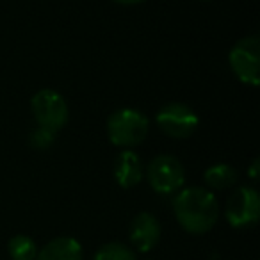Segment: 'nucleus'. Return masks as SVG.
I'll list each match as a JSON object with an SVG mask.
<instances>
[{
    "label": "nucleus",
    "mask_w": 260,
    "mask_h": 260,
    "mask_svg": "<svg viewBox=\"0 0 260 260\" xmlns=\"http://www.w3.org/2000/svg\"><path fill=\"white\" fill-rule=\"evenodd\" d=\"M173 212L178 224L189 234H207L219 219V203L205 187H185L173 200Z\"/></svg>",
    "instance_id": "nucleus-1"
},
{
    "label": "nucleus",
    "mask_w": 260,
    "mask_h": 260,
    "mask_svg": "<svg viewBox=\"0 0 260 260\" xmlns=\"http://www.w3.org/2000/svg\"><path fill=\"white\" fill-rule=\"evenodd\" d=\"M150 121L138 109H118L107 119L109 141L119 148H134L146 139Z\"/></svg>",
    "instance_id": "nucleus-2"
},
{
    "label": "nucleus",
    "mask_w": 260,
    "mask_h": 260,
    "mask_svg": "<svg viewBox=\"0 0 260 260\" xmlns=\"http://www.w3.org/2000/svg\"><path fill=\"white\" fill-rule=\"evenodd\" d=\"M228 62L234 75L242 84L256 87L260 84V40L246 36L235 41L228 54Z\"/></svg>",
    "instance_id": "nucleus-3"
},
{
    "label": "nucleus",
    "mask_w": 260,
    "mask_h": 260,
    "mask_svg": "<svg viewBox=\"0 0 260 260\" xmlns=\"http://www.w3.org/2000/svg\"><path fill=\"white\" fill-rule=\"evenodd\" d=\"M32 116L36 119L38 126H43L57 134L59 130L64 128L70 118L68 104L64 96L54 89H41L30 100Z\"/></svg>",
    "instance_id": "nucleus-4"
},
{
    "label": "nucleus",
    "mask_w": 260,
    "mask_h": 260,
    "mask_svg": "<svg viewBox=\"0 0 260 260\" xmlns=\"http://www.w3.org/2000/svg\"><path fill=\"white\" fill-rule=\"evenodd\" d=\"M157 126L173 139H187L198 128L200 118L194 109L182 102H170L159 109L155 116Z\"/></svg>",
    "instance_id": "nucleus-5"
},
{
    "label": "nucleus",
    "mask_w": 260,
    "mask_h": 260,
    "mask_svg": "<svg viewBox=\"0 0 260 260\" xmlns=\"http://www.w3.org/2000/svg\"><path fill=\"white\" fill-rule=\"evenodd\" d=\"M150 187L159 194H175L185 184V170L173 155H157L146 170Z\"/></svg>",
    "instance_id": "nucleus-6"
},
{
    "label": "nucleus",
    "mask_w": 260,
    "mask_h": 260,
    "mask_svg": "<svg viewBox=\"0 0 260 260\" xmlns=\"http://www.w3.org/2000/svg\"><path fill=\"white\" fill-rule=\"evenodd\" d=\"M226 221L234 228H249L258 221L260 198L251 187H239L232 192L224 210Z\"/></svg>",
    "instance_id": "nucleus-7"
},
{
    "label": "nucleus",
    "mask_w": 260,
    "mask_h": 260,
    "mask_svg": "<svg viewBox=\"0 0 260 260\" xmlns=\"http://www.w3.org/2000/svg\"><path fill=\"white\" fill-rule=\"evenodd\" d=\"M160 234H162V228L159 219L150 212L138 214L130 224V242L141 253L152 251L160 241Z\"/></svg>",
    "instance_id": "nucleus-8"
},
{
    "label": "nucleus",
    "mask_w": 260,
    "mask_h": 260,
    "mask_svg": "<svg viewBox=\"0 0 260 260\" xmlns=\"http://www.w3.org/2000/svg\"><path fill=\"white\" fill-rule=\"evenodd\" d=\"M145 177V166L139 155L132 150L121 152L114 160V180L119 187L132 189L138 184H141Z\"/></svg>",
    "instance_id": "nucleus-9"
},
{
    "label": "nucleus",
    "mask_w": 260,
    "mask_h": 260,
    "mask_svg": "<svg viewBox=\"0 0 260 260\" xmlns=\"http://www.w3.org/2000/svg\"><path fill=\"white\" fill-rule=\"evenodd\" d=\"M36 260H84V249L73 237H55L38 249Z\"/></svg>",
    "instance_id": "nucleus-10"
},
{
    "label": "nucleus",
    "mask_w": 260,
    "mask_h": 260,
    "mask_svg": "<svg viewBox=\"0 0 260 260\" xmlns=\"http://www.w3.org/2000/svg\"><path fill=\"white\" fill-rule=\"evenodd\" d=\"M203 180L209 191H224V189L234 187V184L237 182V171L230 164H214L205 170Z\"/></svg>",
    "instance_id": "nucleus-11"
},
{
    "label": "nucleus",
    "mask_w": 260,
    "mask_h": 260,
    "mask_svg": "<svg viewBox=\"0 0 260 260\" xmlns=\"http://www.w3.org/2000/svg\"><path fill=\"white\" fill-rule=\"evenodd\" d=\"M8 253L13 260H36L38 246L32 237L25 234H18L9 239Z\"/></svg>",
    "instance_id": "nucleus-12"
},
{
    "label": "nucleus",
    "mask_w": 260,
    "mask_h": 260,
    "mask_svg": "<svg viewBox=\"0 0 260 260\" xmlns=\"http://www.w3.org/2000/svg\"><path fill=\"white\" fill-rule=\"evenodd\" d=\"M93 260H136V253L123 242H107L100 246Z\"/></svg>",
    "instance_id": "nucleus-13"
},
{
    "label": "nucleus",
    "mask_w": 260,
    "mask_h": 260,
    "mask_svg": "<svg viewBox=\"0 0 260 260\" xmlns=\"http://www.w3.org/2000/svg\"><path fill=\"white\" fill-rule=\"evenodd\" d=\"M55 141V132L43 126H36L29 136V145L36 150H48Z\"/></svg>",
    "instance_id": "nucleus-14"
},
{
    "label": "nucleus",
    "mask_w": 260,
    "mask_h": 260,
    "mask_svg": "<svg viewBox=\"0 0 260 260\" xmlns=\"http://www.w3.org/2000/svg\"><path fill=\"white\" fill-rule=\"evenodd\" d=\"M258 168H260V160L255 159L251 162V166H249V171H248V175H249L251 180H256V178H258Z\"/></svg>",
    "instance_id": "nucleus-15"
},
{
    "label": "nucleus",
    "mask_w": 260,
    "mask_h": 260,
    "mask_svg": "<svg viewBox=\"0 0 260 260\" xmlns=\"http://www.w3.org/2000/svg\"><path fill=\"white\" fill-rule=\"evenodd\" d=\"M114 4H119V6H136V4H141L145 0H112Z\"/></svg>",
    "instance_id": "nucleus-16"
},
{
    "label": "nucleus",
    "mask_w": 260,
    "mask_h": 260,
    "mask_svg": "<svg viewBox=\"0 0 260 260\" xmlns=\"http://www.w3.org/2000/svg\"><path fill=\"white\" fill-rule=\"evenodd\" d=\"M205 2H207V0H205Z\"/></svg>",
    "instance_id": "nucleus-17"
}]
</instances>
